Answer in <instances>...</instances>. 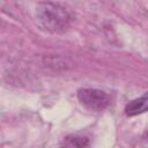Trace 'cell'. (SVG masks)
I'll return each mask as SVG.
<instances>
[{
    "label": "cell",
    "mask_w": 148,
    "mask_h": 148,
    "mask_svg": "<svg viewBox=\"0 0 148 148\" xmlns=\"http://www.w3.org/2000/svg\"><path fill=\"white\" fill-rule=\"evenodd\" d=\"M148 111V91L145 92L142 96L131 101L125 106V113L128 117L138 116Z\"/></svg>",
    "instance_id": "obj_3"
},
{
    "label": "cell",
    "mask_w": 148,
    "mask_h": 148,
    "mask_svg": "<svg viewBox=\"0 0 148 148\" xmlns=\"http://www.w3.org/2000/svg\"><path fill=\"white\" fill-rule=\"evenodd\" d=\"M90 140L86 135H69L64 140V148H89Z\"/></svg>",
    "instance_id": "obj_4"
},
{
    "label": "cell",
    "mask_w": 148,
    "mask_h": 148,
    "mask_svg": "<svg viewBox=\"0 0 148 148\" xmlns=\"http://www.w3.org/2000/svg\"><path fill=\"white\" fill-rule=\"evenodd\" d=\"M146 139L148 140V130H147V132H146Z\"/></svg>",
    "instance_id": "obj_5"
},
{
    "label": "cell",
    "mask_w": 148,
    "mask_h": 148,
    "mask_svg": "<svg viewBox=\"0 0 148 148\" xmlns=\"http://www.w3.org/2000/svg\"><path fill=\"white\" fill-rule=\"evenodd\" d=\"M36 16L39 24L50 32L60 34L66 31L72 21L69 12L56 2H40L36 7Z\"/></svg>",
    "instance_id": "obj_1"
},
{
    "label": "cell",
    "mask_w": 148,
    "mask_h": 148,
    "mask_svg": "<svg viewBox=\"0 0 148 148\" xmlns=\"http://www.w3.org/2000/svg\"><path fill=\"white\" fill-rule=\"evenodd\" d=\"M77 98L84 108L91 111H102L106 109L111 102L110 96L105 91L91 88L80 89L77 91Z\"/></svg>",
    "instance_id": "obj_2"
}]
</instances>
